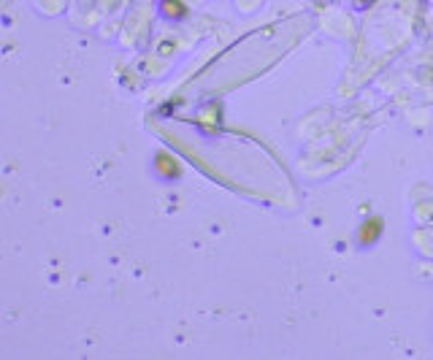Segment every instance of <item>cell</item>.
<instances>
[{"label": "cell", "instance_id": "cell-1", "mask_svg": "<svg viewBox=\"0 0 433 360\" xmlns=\"http://www.w3.org/2000/svg\"><path fill=\"white\" fill-rule=\"evenodd\" d=\"M165 11H168V14L182 16V14H184V5L179 3V0H165Z\"/></svg>", "mask_w": 433, "mask_h": 360}]
</instances>
